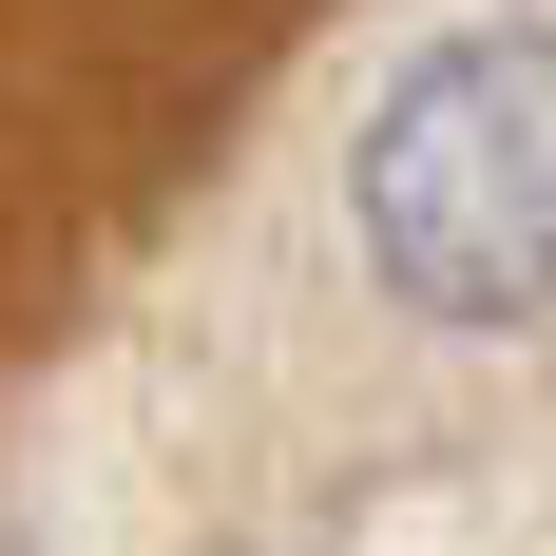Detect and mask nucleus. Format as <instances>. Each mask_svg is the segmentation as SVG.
<instances>
[{
	"instance_id": "f257e3e1",
	"label": "nucleus",
	"mask_w": 556,
	"mask_h": 556,
	"mask_svg": "<svg viewBox=\"0 0 556 556\" xmlns=\"http://www.w3.org/2000/svg\"><path fill=\"white\" fill-rule=\"evenodd\" d=\"M345 230L422 327H538L556 307V20H460L365 97Z\"/></svg>"
}]
</instances>
